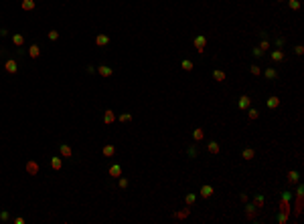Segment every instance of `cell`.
<instances>
[{
  "label": "cell",
  "mask_w": 304,
  "mask_h": 224,
  "mask_svg": "<svg viewBox=\"0 0 304 224\" xmlns=\"http://www.w3.org/2000/svg\"><path fill=\"white\" fill-rule=\"evenodd\" d=\"M193 42H195V49L199 51V53H203V51H205V45H207V37L199 34V37H195V38H193Z\"/></svg>",
  "instance_id": "cell-1"
},
{
  "label": "cell",
  "mask_w": 304,
  "mask_h": 224,
  "mask_svg": "<svg viewBox=\"0 0 304 224\" xmlns=\"http://www.w3.org/2000/svg\"><path fill=\"white\" fill-rule=\"evenodd\" d=\"M97 73H100L104 79H110V77L114 75V69L108 67V65H97Z\"/></svg>",
  "instance_id": "cell-2"
},
{
  "label": "cell",
  "mask_w": 304,
  "mask_h": 224,
  "mask_svg": "<svg viewBox=\"0 0 304 224\" xmlns=\"http://www.w3.org/2000/svg\"><path fill=\"white\" fill-rule=\"evenodd\" d=\"M270 59H272L274 63H280V61H284V59H286V55H284V51H282V49H274L272 53H270Z\"/></svg>",
  "instance_id": "cell-3"
},
{
  "label": "cell",
  "mask_w": 304,
  "mask_h": 224,
  "mask_svg": "<svg viewBox=\"0 0 304 224\" xmlns=\"http://www.w3.org/2000/svg\"><path fill=\"white\" fill-rule=\"evenodd\" d=\"M59 156H61V158H71V156H73V149H71V145L61 144V145H59Z\"/></svg>",
  "instance_id": "cell-4"
},
{
  "label": "cell",
  "mask_w": 304,
  "mask_h": 224,
  "mask_svg": "<svg viewBox=\"0 0 304 224\" xmlns=\"http://www.w3.org/2000/svg\"><path fill=\"white\" fill-rule=\"evenodd\" d=\"M4 69H6V71L10 73V75H14V73L18 71V65H16V61H14V59H8V61L4 63Z\"/></svg>",
  "instance_id": "cell-5"
},
{
  "label": "cell",
  "mask_w": 304,
  "mask_h": 224,
  "mask_svg": "<svg viewBox=\"0 0 304 224\" xmlns=\"http://www.w3.org/2000/svg\"><path fill=\"white\" fill-rule=\"evenodd\" d=\"M250 105H251V99L247 97V95H241V97H239V101H237V107H239V109L245 111V109H250Z\"/></svg>",
  "instance_id": "cell-6"
},
{
  "label": "cell",
  "mask_w": 304,
  "mask_h": 224,
  "mask_svg": "<svg viewBox=\"0 0 304 224\" xmlns=\"http://www.w3.org/2000/svg\"><path fill=\"white\" fill-rule=\"evenodd\" d=\"M51 168H53L55 172H59L63 168V158L61 156H53V158H51Z\"/></svg>",
  "instance_id": "cell-7"
},
{
  "label": "cell",
  "mask_w": 304,
  "mask_h": 224,
  "mask_svg": "<svg viewBox=\"0 0 304 224\" xmlns=\"http://www.w3.org/2000/svg\"><path fill=\"white\" fill-rule=\"evenodd\" d=\"M95 45L97 46H108L110 45V37H108V34H97V37H95Z\"/></svg>",
  "instance_id": "cell-8"
},
{
  "label": "cell",
  "mask_w": 304,
  "mask_h": 224,
  "mask_svg": "<svg viewBox=\"0 0 304 224\" xmlns=\"http://www.w3.org/2000/svg\"><path fill=\"white\" fill-rule=\"evenodd\" d=\"M27 174H31V176H37L39 174V163L37 162H27Z\"/></svg>",
  "instance_id": "cell-9"
},
{
  "label": "cell",
  "mask_w": 304,
  "mask_h": 224,
  "mask_svg": "<svg viewBox=\"0 0 304 224\" xmlns=\"http://www.w3.org/2000/svg\"><path fill=\"white\" fill-rule=\"evenodd\" d=\"M108 174L112 176V178H120V176H122V166H118V163H114V166H110Z\"/></svg>",
  "instance_id": "cell-10"
},
{
  "label": "cell",
  "mask_w": 304,
  "mask_h": 224,
  "mask_svg": "<svg viewBox=\"0 0 304 224\" xmlns=\"http://www.w3.org/2000/svg\"><path fill=\"white\" fill-rule=\"evenodd\" d=\"M28 57H31V59H39V57H41V46H39V45H31V46H28Z\"/></svg>",
  "instance_id": "cell-11"
},
{
  "label": "cell",
  "mask_w": 304,
  "mask_h": 224,
  "mask_svg": "<svg viewBox=\"0 0 304 224\" xmlns=\"http://www.w3.org/2000/svg\"><path fill=\"white\" fill-rule=\"evenodd\" d=\"M35 0H23V2H20V8H23V10H27V12H31V10H35Z\"/></svg>",
  "instance_id": "cell-12"
},
{
  "label": "cell",
  "mask_w": 304,
  "mask_h": 224,
  "mask_svg": "<svg viewBox=\"0 0 304 224\" xmlns=\"http://www.w3.org/2000/svg\"><path fill=\"white\" fill-rule=\"evenodd\" d=\"M213 194H215V190H213V186H209V184H205V186L201 188V196L203 198H211Z\"/></svg>",
  "instance_id": "cell-13"
},
{
  "label": "cell",
  "mask_w": 304,
  "mask_h": 224,
  "mask_svg": "<svg viewBox=\"0 0 304 224\" xmlns=\"http://www.w3.org/2000/svg\"><path fill=\"white\" fill-rule=\"evenodd\" d=\"M241 158L250 162V160H254V158H255V152L251 148H245V149H241Z\"/></svg>",
  "instance_id": "cell-14"
},
{
  "label": "cell",
  "mask_w": 304,
  "mask_h": 224,
  "mask_svg": "<svg viewBox=\"0 0 304 224\" xmlns=\"http://www.w3.org/2000/svg\"><path fill=\"white\" fill-rule=\"evenodd\" d=\"M101 153H104V158H114L116 156V148H114V145H104Z\"/></svg>",
  "instance_id": "cell-15"
},
{
  "label": "cell",
  "mask_w": 304,
  "mask_h": 224,
  "mask_svg": "<svg viewBox=\"0 0 304 224\" xmlns=\"http://www.w3.org/2000/svg\"><path fill=\"white\" fill-rule=\"evenodd\" d=\"M213 79H215V81H219V83H223V81L227 79V75H225L223 71H219V69H215V71H213Z\"/></svg>",
  "instance_id": "cell-16"
},
{
  "label": "cell",
  "mask_w": 304,
  "mask_h": 224,
  "mask_svg": "<svg viewBox=\"0 0 304 224\" xmlns=\"http://www.w3.org/2000/svg\"><path fill=\"white\" fill-rule=\"evenodd\" d=\"M12 42H14V46H23L24 45V37L18 34V32H14V34H12Z\"/></svg>",
  "instance_id": "cell-17"
},
{
  "label": "cell",
  "mask_w": 304,
  "mask_h": 224,
  "mask_svg": "<svg viewBox=\"0 0 304 224\" xmlns=\"http://www.w3.org/2000/svg\"><path fill=\"white\" fill-rule=\"evenodd\" d=\"M104 121L108 123V125H110V123H114V121H116V113H114L112 109H108V111H106V115H104Z\"/></svg>",
  "instance_id": "cell-18"
},
{
  "label": "cell",
  "mask_w": 304,
  "mask_h": 224,
  "mask_svg": "<svg viewBox=\"0 0 304 224\" xmlns=\"http://www.w3.org/2000/svg\"><path fill=\"white\" fill-rule=\"evenodd\" d=\"M181 67L185 69V71H193L195 69V63L191 61V59H183V63H181Z\"/></svg>",
  "instance_id": "cell-19"
},
{
  "label": "cell",
  "mask_w": 304,
  "mask_h": 224,
  "mask_svg": "<svg viewBox=\"0 0 304 224\" xmlns=\"http://www.w3.org/2000/svg\"><path fill=\"white\" fill-rule=\"evenodd\" d=\"M264 75H266V79L274 81V79L278 77V71H276V69H272V67H270V69H266V73H264Z\"/></svg>",
  "instance_id": "cell-20"
},
{
  "label": "cell",
  "mask_w": 304,
  "mask_h": 224,
  "mask_svg": "<svg viewBox=\"0 0 304 224\" xmlns=\"http://www.w3.org/2000/svg\"><path fill=\"white\" fill-rule=\"evenodd\" d=\"M207 149L211 153H219V144H217V141H209V144H207Z\"/></svg>",
  "instance_id": "cell-21"
},
{
  "label": "cell",
  "mask_w": 304,
  "mask_h": 224,
  "mask_svg": "<svg viewBox=\"0 0 304 224\" xmlns=\"http://www.w3.org/2000/svg\"><path fill=\"white\" fill-rule=\"evenodd\" d=\"M266 105L270 107V109H274V107L280 105V99H278V97H268V103H266Z\"/></svg>",
  "instance_id": "cell-22"
},
{
  "label": "cell",
  "mask_w": 304,
  "mask_h": 224,
  "mask_svg": "<svg viewBox=\"0 0 304 224\" xmlns=\"http://www.w3.org/2000/svg\"><path fill=\"white\" fill-rule=\"evenodd\" d=\"M203 137H205V131H203V129H195V131H193V139H195V141H201Z\"/></svg>",
  "instance_id": "cell-23"
},
{
  "label": "cell",
  "mask_w": 304,
  "mask_h": 224,
  "mask_svg": "<svg viewBox=\"0 0 304 224\" xmlns=\"http://www.w3.org/2000/svg\"><path fill=\"white\" fill-rule=\"evenodd\" d=\"M254 206H255V208H262V206H264V196H262V194H258V196L254 198Z\"/></svg>",
  "instance_id": "cell-24"
},
{
  "label": "cell",
  "mask_w": 304,
  "mask_h": 224,
  "mask_svg": "<svg viewBox=\"0 0 304 224\" xmlns=\"http://www.w3.org/2000/svg\"><path fill=\"white\" fill-rule=\"evenodd\" d=\"M298 182V172H290L288 174V184H296Z\"/></svg>",
  "instance_id": "cell-25"
},
{
  "label": "cell",
  "mask_w": 304,
  "mask_h": 224,
  "mask_svg": "<svg viewBox=\"0 0 304 224\" xmlns=\"http://www.w3.org/2000/svg\"><path fill=\"white\" fill-rule=\"evenodd\" d=\"M195 200H197V194H187V196H185V202H187V206L195 204Z\"/></svg>",
  "instance_id": "cell-26"
},
{
  "label": "cell",
  "mask_w": 304,
  "mask_h": 224,
  "mask_svg": "<svg viewBox=\"0 0 304 224\" xmlns=\"http://www.w3.org/2000/svg\"><path fill=\"white\" fill-rule=\"evenodd\" d=\"M118 186L122 188V190H126V188H128V178H122V176H120V180H118Z\"/></svg>",
  "instance_id": "cell-27"
},
{
  "label": "cell",
  "mask_w": 304,
  "mask_h": 224,
  "mask_svg": "<svg viewBox=\"0 0 304 224\" xmlns=\"http://www.w3.org/2000/svg\"><path fill=\"white\" fill-rule=\"evenodd\" d=\"M120 121H122V123L132 121V113H122V115H120Z\"/></svg>",
  "instance_id": "cell-28"
},
{
  "label": "cell",
  "mask_w": 304,
  "mask_h": 224,
  "mask_svg": "<svg viewBox=\"0 0 304 224\" xmlns=\"http://www.w3.org/2000/svg\"><path fill=\"white\" fill-rule=\"evenodd\" d=\"M187 153H189V158H197V153H199L197 145H191V148H189V152H187Z\"/></svg>",
  "instance_id": "cell-29"
},
{
  "label": "cell",
  "mask_w": 304,
  "mask_h": 224,
  "mask_svg": "<svg viewBox=\"0 0 304 224\" xmlns=\"http://www.w3.org/2000/svg\"><path fill=\"white\" fill-rule=\"evenodd\" d=\"M288 6L292 8V10H298V8H300V2H298V0H288Z\"/></svg>",
  "instance_id": "cell-30"
},
{
  "label": "cell",
  "mask_w": 304,
  "mask_h": 224,
  "mask_svg": "<svg viewBox=\"0 0 304 224\" xmlns=\"http://www.w3.org/2000/svg\"><path fill=\"white\" fill-rule=\"evenodd\" d=\"M247 115H250V119H258L260 117V111L258 109H250V111H247Z\"/></svg>",
  "instance_id": "cell-31"
},
{
  "label": "cell",
  "mask_w": 304,
  "mask_h": 224,
  "mask_svg": "<svg viewBox=\"0 0 304 224\" xmlns=\"http://www.w3.org/2000/svg\"><path fill=\"white\" fill-rule=\"evenodd\" d=\"M8 218H10V214H8V210H2V212H0V220H2V222H6Z\"/></svg>",
  "instance_id": "cell-32"
},
{
  "label": "cell",
  "mask_w": 304,
  "mask_h": 224,
  "mask_svg": "<svg viewBox=\"0 0 304 224\" xmlns=\"http://www.w3.org/2000/svg\"><path fill=\"white\" fill-rule=\"evenodd\" d=\"M245 210H247V216H250V218H254V212H255V206H254V204H250V206H247V208H245Z\"/></svg>",
  "instance_id": "cell-33"
},
{
  "label": "cell",
  "mask_w": 304,
  "mask_h": 224,
  "mask_svg": "<svg viewBox=\"0 0 304 224\" xmlns=\"http://www.w3.org/2000/svg\"><path fill=\"white\" fill-rule=\"evenodd\" d=\"M57 38H59L57 31H49V41H57Z\"/></svg>",
  "instance_id": "cell-34"
},
{
  "label": "cell",
  "mask_w": 304,
  "mask_h": 224,
  "mask_svg": "<svg viewBox=\"0 0 304 224\" xmlns=\"http://www.w3.org/2000/svg\"><path fill=\"white\" fill-rule=\"evenodd\" d=\"M290 200H292V194H290V192H284V194H282V202H290Z\"/></svg>",
  "instance_id": "cell-35"
},
{
  "label": "cell",
  "mask_w": 304,
  "mask_h": 224,
  "mask_svg": "<svg viewBox=\"0 0 304 224\" xmlns=\"http://www.w3.org/2000/svg\"><path fill=\"white\" fill-rule=\"evenodd\" d=\"M251 53H254V57H262V55H264V51L260 49V46H255V49L251 51Z\"/></svg>",
  "instance_id": "cell-36"
},
{
  "label": "cell",
  "mask_w": 304,
  "mask_h": 224,
  "mask_svg": "<svg viewBox=\"0 0 304 224\" xmlns=\"http://www.w3.org/2000/svg\"><path fill=\"white\" fill-rule=\"evenodd\" d=\"M260 49L266 53V49H270V42H268V41H262V42H260Z\"/></svg>",
  "instance_id": "cell-37"
},
{
  "label": "cell",
  "mask_w": 304,
  "mask_h": 224,
  "mask_svg": "<svg viewBox=\"0 0 304 224\" xmlns=\"http://www.w3.org/2000/svg\"><path fill=\"white\" fill-rule=\"evenodd\" d=\"M251 75H260V67H258V65H251Z\"/></svg>",
  "instance_id": "cell-38"
},
{
  "label": "cell",
  "mask_w": 304,
  "mask_h": 224,
  "mask_svg": "<svg viewBox=\"0 0 304 224\" xmlns=\"http://www.w3.org/2000/svg\"><path fill=\"white\" fill-rule=\"evenodd\" d=\"M294 51H296V55H304V46H302V45H298Z\"/></svg>",
  "instance_id": "cell-39"
},
{
  "label": "cell",
  "mask_w": 304,
  "mask_h": 224,
  "mask_svg": "<svg viewBox=\"0 0 304 224\" xmlns=\"http://www.w3.org/2000/svg\"><path fill=\"white\" fill-rule=\"evenodd\" d=\"M14 224H24V218H14Z\"/></svg>",
  "instance_id": "cell-40"
},
{
  "label": "cell",
  "mask_w": 304,
  "mask_h": 224,
  "mask_svg": "<svg viewBox=\"0 0 304 224\" xmlns=\"http://www.w3.org/2000/svg\"><path fill=\"white\" fill-rule=\"evenodd\" d=\"M276 2H282V0H276Z\"/></svg>",
  "instance_id": "cell-41"
}]
</instances>
